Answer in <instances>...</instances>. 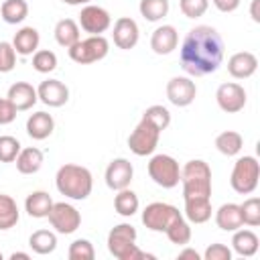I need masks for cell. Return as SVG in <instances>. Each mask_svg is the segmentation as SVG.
<instances>
[{
    "label": "cell",
    "instance_id": "6da1fadb",
    "mask_svg": "<svg viewBox=\"0 0 260 260\" xmlns=\"http://www.w3.org/2000/svg\"><path fill=\"white\" fill-rule=\"evenodd\" d=\"M223 61V39L221 35L209 26V24H199L193 26L181 45V67L193 75V77H203L213 71Z\"/></svg>",
    "mask_w": 260,
    "mask_h": 260
},
{
    "label": "cell",
    "instance_id": "7a4b0ae2",
    "mask_svg": "<svg viewBox=\"0 0 260 260\" xmlns=\"http://www.w3.org/2000/svg\"><path fill=\"white\" fill-rule=\"evenodd\" d=\"M55 185L61 195L75 199V201H83L89 197V193L93 189V177H91L89 169H85L81 165L67 162V165L59 167V171L55 175Z\"/></svg>",
    "mask_w": 260,
    "mask_h": 260
},
{
    "label": "cell",
    "instance_id": "3957f363",
    "mask_svg": "<svg viewBox=\"0 0 260 260\" xmlns=\"http://www.w3.org/2000/svg\"><path fill=\"white\" fill-rule=\"evenodd\" d=\"M108 250L118 260H144L154 258L136 246V230L130 223H118L108 234Z\"/></svg>",
    "mask_w": 260,
    "mask_h": 260
},
{
    "label": "cell",
    "instance_id": "277c9868",
    "mask_svg": "<svg viewBox=\"0 0 260 260\" xmlns=\"http://www.w3.org/2000/svg\"><path fill=\"white\" fill-rule=\"evenodd\" d=\"M181 183L183 197H211V167L201 158L187 160L181 169Z\"/></svg>",
    "mask_w": 260,
    "mask_h": 260
},
{
    "label": "cell",
    "instance_id": "5b68a950",
    "mask_svg": "<svg viewBox=\"0 0 260 260\" xmlns=\"http://www.w3.org/2000/svg\"><path fill=\"white\" fill-rule=\"evenodd\" d=\"M258 179H260V162H258L256 156L246 154V156H240L234 162L230 185H232V189L236 193L250 195L258 187Z\"/></svg>",
    "mask_w": 260,
    "mask_h": 260
},
{
    "label": "cell",
    "instance_id": "8992f818",
    "mask_svg": "<svg viewBox=\"0 0 260 260\" xmlns=\"http://www.w3.org/2000/svg\"><path fill=\"white\" fill-rule=\"evenodd\" d=\"M110 51V43L104 35H89L87 39H79L73 47H69L71 61L79 65H89L102 61Z\"/></svg>",
    "mask_w": 260,
    "mask_h": 260
},
{
    "label": "cell",
    "instance_id": "52a82bcc",
    "mask_svg": "<svg viewBox=\"0 0 260 260\" xmlns=\"http://www.w3.org/2000/svg\"><path fill=\"white\" fill-rule=\"evenodd\" d=\"M148 175L158 187L173 189L181 181V167L171 154H154L148 160Z\"/></svg>",
    "mask_w": 260,
    "mask_h": 260
},
{
    "label": "cell",
    "instance_id": "ba28073f",
    "mask_svg": "<svg viewBox=\"0 0 260 260\" xmlns=\"http://www.w3.org/2000/svg\"><path fill=\"white\" fill-rule=\"evenodd\" d=\"M158 138H160V130L152 122L142 118L136 124V128L132 130V134L128 136V148L136 156H148V154H152L156 150Z\"/></svg>",
    "mask_w": 260,
    "mask_h": 260
},
{
    "label": "cell",
    "instance_id": "9c48e42d",
    "mask_svg": "<svg viewBox=\"0 0 260 260\" xmlns=\"http://www.w3.org/2000/svg\"><path fill=\"white\" fill-rule=\"evenodd\" d=\"M183 213L171 205V203H165V201H152L144 207L142 211V223L152 230V232H165L177 217H181Z\"/></svg>",
    "mask_w": 260,
    "mask_h": 260
},
{
    "label": "cell",
    "instance_id": "30bf717a",
    "mask_svg": "<svg viewBox=\"0 0 260 260\" xmlns=\"http://www.w3.org/2000/svg\"><path fill=\"white\" fill-rule=\"evenodd\" d=\"M49 223L51 228L57 232V234H73L79 225H81V213L71 205V203H65V201H59V203H53L51 211H49Z\"/></svg>",
    "mask_w": 260,
    "mask_h": 260
},
{
    "label": "cell",
    "instance_id": "8fae6325",
    "mask_svg": "<svg viewBox=\"0 0 260 260\" xmlns=\"http://www.w3.org/2000/svg\"><path fill=\"white\" fill-rule=\"evenodd\" d=\"M77 24L89 35H102L110 28L112 16L106 8H102L98 4H85L79 12V22Z\"/></svg>",
    "mask_w": 260,
    "mask_h": 260
},
{
    "label": "cell",
    "instance_id": "7c38bea8",
    "mask_svg": "<svg viewBox=\"0 0 260 260\" xmlns=\"http://www.w3.org/2000/svg\"><path fill=\"white\" fill-rule=\"evenodd\" d=\"M197 95V85L191 77H183V75H177V77H171L169 83H167V98L173 106L177 108H185L189 104H193Z\"/></svg>",
    "mask_w": 260,
    "mask_h": 260
},
{
    "label": "cell",
    "instance_id": "4fadbf2b",
    "mask_svg": "<svg viewBox=\"0 0 260 260\" xmlns=\"http://www.w3.org/2000/svg\"><path fill=\"white\" fill-rule=\"evenodd\" d=\"M215 102L223 112L236 114V112L244 110V106H246V89L234 81L221 83L215 91Z\"/></svg>",
    "mask_w": 260,
    "mask_h": 260
},
{
    "label": "cell",
    "instance_id": "5bb4252c",
    "mask_svg": "<svg viewBox=\"0 0 260 260\" xmlns=\"http://www.w3.org/2000/svg\"><path fill=\"white\" fill-rule=\"evenodd\" d=\"M106 185L112 189V191H120V189H126L130 187L132 183V177H134V167L128 158H114L108 169H106Z\"/></svg>",
    "mask_w": 260,
    "mask_h": 260
},
{
    "label": "cell",
    "instance_id": "9a60e30c",
    "mask_svg": "<svg viewBox=\"0 0 260 260\" xmlns=\"http://www.w3.org/2000/svg\"><path fill=\"white\" fill-rule=\"evenodd\" d=\"M37 95L45 106L61 108L69 100V87L59 79H47V81H41V85L37 87Z\"/></svg>",
    "mask_w": 260,
    "mask_h": 260
},
{
    "label": "cell",
    "instance_id": "2e32d148",
    "mask_svg": "<svg viewBox=\"0 0 260 260\" xmlns=\"http://www.w3.org/2000/svg\"><path fill=\"white\" fill-rule=\"evenodd\" d=\"M114 45L118 49H134L136 43H138V37H140V30H138V24L134 18L130 16H120L116 22H114Z\"/></svg>",
    "mask_w": 260,
    "mask_h": 260
},
{
    "label": "cell",
    "instance_id": "e0dca14e",
    "mask_svg": "<svg viewBox=\"0 0 260 260\" xmlns=\"http://www.w3.org/2000/svg\"><path fill=\"white\" fill-rule=\"evenodd\" d=\"M256 69H258V59L250 51L234 53L228 59V71L236 79H248V77H252L256 73Z\"/></svg>",
    "mask_w": 260,
    "mask_h": 260
},
{
    "label": "cell",
    "instance_id": "ac0fdd59",
    "mask_svg": "<svg viewBox=\"0 0 260 260\" xmlns=\"http://www.w3.org/2000/svg\"><path fill=\"white\" fill-rule=\"evenodd\" d=\"M179 45V32L173 24H162L158 28H154L152 37H150V49L156 55H169L177 49Z\"/></svg>",
    "mask_w": 260,
    "mask_h": 260
},
{
    "label": "cell",
    "instance_id": "d6986e66",
    "mask_svg": "<svg viewBox=\"0 0 260 260\" xmlns=\"http://www.w3.org/2000/svg\"><path fill=\"white\" fill-rule=\"evenodd\" d=\"M8 102L16 108V112H24V110H30L35 104H37V100H39V95H37V89L30 85V83H26V81H16V83H12L10 87H8Z\"/></svg>",
    "mask_w": 260,
    "mask_h": 260
},
{
    "label": "cell",
    "instance_id": "ffe728a7",
    "mask_svg": "<svg viewBox=\"0 0 260 260\" xmlns=\"http://www.w3.org/2000/svg\"><path fill=\"white\" fill-rule=\"evenodd\" d=\"M185 217L191 223H205L211 219V197H183Z\"/></svg>",
    "mask_w": 260,
    "mask_h": 260
},
{
    "label": "cell",
    "instance_id": "44dd1931",
    "mask_svg": "<svg viewBox=\"0 0 260 260\" xmlns=\"http://www.w3.org/2000/svg\"><path fill=\"white\" fill-rule=\"evenodd\" d=\"M55 130V120L47 112H35L26 120V134L35 140H45L53 134Z\"/></svg>",
    "mask_w": 260,
    "mask_h": 260
},
{
    "label": "cell",
    "instance_id": "7402d4cb",
    "mask_svg": "<svg viewBox=\"0 0 260 260\" xmlns=\"http://www.w3.org/2000/svg\"><path fill=\"white\" fill-rule=\"evenodd\" d=\"M39 43H41V35L35 26H22L20 30L14 32L12 39V47L16 55H32L39 49Z\"/></svg>",
    "mask_w": 260,
    "mask_h": 260
},
{
    "label": "cell",
    "instance_id": "603a6c76",
    "mask_svg": "<svg viewBox=\"0 0 260 260\" xmlns=\"http://www.w3.org/2000/svg\"><path fill=\"white\" fill-rule=\"evenodd\" d=\"M215 223L223 232H236V230H240L244 225L240 205L238 203H223L215 211Z\"/></svg>",
    "mask_w": 260,
    "mask_h": 260
},
{
    "label": "cell",
    "instance_id": "cb8c5ba5",
    "mask_svg": "<svg viewBox=\"0 0 260 260\" xmlns=\"http://www.w3.org/2000/svg\"><path fill=\"white\" fill-rule=\"evenodd\" d=\"M51 207H53V199H51V195H49L47 191H32V193L26 195V199H24V209H26V213H28L30 217H37V219L47 217L49 211H51Z\"/></svg>",
    "mask_w": 260,
    "mask_h": 260
},
{
    "label": "cell",
    "instance_id": "d4e9b609",
    "mask_svg": "<svg viewBox=\"0 0 260 260\" xmlns=\"http://www.w3.org/2000/svg\"><path fill=\"white\" fill-rule=\"evenodd\" d=\"M258 236L252 232V230H236L234 232V238H232V248H234V252L236 254H240V256H246V258H250V256H254L256 252H258Z\"/></svg>",
    "mask_w": 260,
    "mask_h": 260
},
{
    "label": "cell",
    "instance_id": "484cf974",
    "mask_svg": "<svg viewBox=\"0 0 260 260\" xmlns=\"http://www.w3.org/2000/svg\"><path fill=\"white\" fill-rule=\"evenodd\" d=\"M43 167V152L37 146H28V148H20L18 156H16V169L22 175H32Z\"/></svg>",
    "mask_w": 260,
    "mask_h": 260
},
{
    "label": "cell",
    "instance_id": "4316f807",
    "mask_svg": "<svg viewBox=\"0 0 260 260\" xmlns=\"http://www.w3.org/2000/svg\"><path fill=\"white\" fill-rule=\"evenodd\" d=\"M79 39H81V37H79V24H77L73 18H61V20L55 24V41H57L61 47L69 49V47H73Z\"/></svg>",
    "mask_w": 260,
    "mask_h": 260
},
{
    "label": "cell",
    "instance_id": "83f0119b",
    "mask_svg": "<svg viewBox=\"0 0 260 260\" xmlns=\"http://www.w3.org/2000/svg\"><path fill=\"white\" fill-rule=\"evenodd\" d=\"M138 195L132 191V189H120L116 191V197H114V209L122 215V217H132L136 211H138Z\"/></svg>",
    "mask_w": 260,
    "mask_h": 260
},
{
    "label": "cell",
    "instance_id": "f1b7e54d",
    "mask_svg": "<svg viewBox=\"0 0 260 260\" xmlns=\"http://www.w3.org/2000/svg\"><path fill=\"white\" fill-rule=\"evenodd\" d=\"M242 146H244V138L236 130H225L215 138V148L225 156H236L242 150Z\"/></svg>",
    "mask_w": 260,
    "mask_h": 260
},
{
    "label": "cell",
    "instance_id": "f546056e",
    "mask_svg": "<svg viewBox=\"0 0 260 260\" xmlns=\"http://www.w3.org/2000/svg\"><path fill=\"white\" fill-rule=\"evenodd\" d=\"M2 20L8 24H18L28 16V4L26 0H4L0 6Z\"/></svg>",
    "mask_w": 260,
    "mask_h": 260
},
{
    "label": "cell",
    "instance_id": "4dcf8cb0",
    "mask_svg": "<svg viewBox=\"0 0 260 260\" xmlns=\"http://www.w3.org/2000/svg\"><path fill=\"white\" fill-rule=\"evenodd\" d=\"M28 246L32 248V252H37V254H41V256L51 254V252H55V248H57V236H55L53 232H49V230H37V232L30 234Z\"/></svg>",
    "mask_w": 260,
    "mask_h": 260
},
{
    "label": "cell",
    "instance_id": "1f68e13d",
    "mask_svg": "<svg viewBox=\"0 0 260 260\" xmlns=\"http://www.w3.org/2000/svg\"><path fill=\"white\" fill-rule=\"evenodd\" d=\"M18 217H20V211H18V205L16 201L10 197V195H4L0 193V230H10L18 223Z\"/></svg>",
    "mask_w": 260,
    "mask_h": 260
},
{
    "label": "cell",
    "instance_id": "d6a6232c",
    "mask_svg": "<svg viewBox=\"0 0 260 260\" xmlns=\"http://www.w3.org/2000/svg\"><path fill=\"white\" fill-rule=\"evenodd\" d=\"M138 10L148 22H156L169 14V0H140Z\"/></svg>",
    "mask_w": 260,
    "mask_h": 260
},
{
    "label": "cell",
    "instance_id": "836d02e7",
    "mask_svg": "<svg viewBox=\"0 0 260 260\" xmlns=\"http://www.w3.org/2000/svg\"><path fill=\"white\" fill-rule=\"evenodd\" d=\"M165 234H167V238H169L173 244L185 246V244H189V240H191V225H189V221L181 215V217H177V219L165 230Z\"/></svg>",
    "mask_w": 260,
    "mask_h": 260
},
{
    "label": "cell",
    "instance_id": "e575fe53",
    "mask_svg": "<svg viewBox=\"0 0 260 260\" xmlns=\"http://www.w3.org/2000/svg\"><path fill=\"white\" fill-rule=\"evenodd\" d=\"M32 67L39 73H51L57 67V55L49 49H39L32 53Z\"/></svg>",
    "mask_w": 260,
    "mask_h": 260
},
{
    "label": "cell",
    "instance_id": "d590c367",
    "mask_svg": "<svg viewBox=\"0 0 260 260\" xmlns=\"http://www.w3.org/2000/svg\"><path fill=\"white\" fill-rule=\"evenodd\" d=\"M142 118H146L148 122H152L160 132H162V130H167V128H169V124H171V112H169L165 106H158V104H154V106L146 108V110H144V114H142Z\"/></svg>",
    "mask_w": 260,
    "mask_h": 260
},
{
    "label": "cell",
    "instance_id": "8d00e7d4",
    "mask_svg": "<svg viewBox=\"0 0 260 260\" xmlns=\"http://www.w3.org/2000/svg\"><path fill=\"white\" fill-rule=\"evenodd\" d=\"M242 211V221L250 228L260 225V199L258 197H250L240 205Z\"/></svg>",
    "mask_w": 260,
    "mask_h": 260
},
{
    "label": "cell",
    "instance_id": "74e56055",
    "mask_svg": "<svg viewBox=\"0 0 260 260\" xmlns=\"http://www.w3.org/2000/svg\"><path fill=\"white\" fill-rule=\"evenodd\" d=\"M67 256H69V260H93L95 258V250H93V244L89 240L79 238V240L71 242Z\"/></svg>",
    "mask_w": 260,
    "mask_h": 260
},
{
    "label": "cell",
    "instance_id": "f35d334b",
    "mask_svg": "<svg viewBox=\"0 0 260 260\" xmlns=\"http://www.w3.org/2000/svg\"><path fill=\"white\" fill-rule=\"evenodd\" d=\"M20 152V142L14 136H0V162H14Z\"/></svg>",
    "mask_w": 260,
    "mask_h": 260
},
{
    "label": "cell",
    "instance_id": "ab89813d",
    "mask_svg": "<svg viewBox=\"0 0 260 260\" xmlns=\"http://www.w3.org/2000/svg\"><path fill=\"white\" fill-rule=\"evenodd\" d=\"M179 8L187 18H199L207 12L209 0H179Z\"/></svg>",
    "mask_w": 260,
    "mask_h": 260
},
{
    "label": "cell",
    "instance_id": "60d3db41",
    "mask_svg": "<svg viewBox=\"0 0 260 260\" xmlns=\"http://www.w3.org/2000/svg\"><path fill=\"white\" fill-rule=\"evenodd\" d=\"M14 65H16V51H14L12 43L0 41V73L12 71Z\"/></svg>",
    "mask_w": 260,
    "mask_h": 260
},
{
    "label": "cell",
    "instance_id": "b9f144b4",
    "mask_svg": "<svg viewBox=\"0 0 260 260\" xmlns=\"http://www.w3.org/2000/svg\"><path fill=\"white\" fill-rule=\"evenodd\" d=\"M205 260H232V250L225 244H211L203 252Z\"/></svg>",
    "mask_w": 260,
    "mask_h": 260
},
{
    "label": "cell",
    "instance_id": "7bdbcfd3",
    "mask_svg": "<svg viewBox=\"0 0 260 260\" xmlns=\"http://www.w3.org/2000/svg\"><path fill=\"white\" fill-rule=\"evenodd\" d=\"M16 118V108L8 102V98H0V126L10 124Z\"/></svg>",
    "mask_w": 260,
    "mask_h": 260
},
{
    "label": "cell",
    "instance_id": "ee69618b",
    "mask_svg": "<svg viewBox=\"0 0 260 260\" xmlns=\"http://www.w3.org/2000/svg\"><path fill=\"white\" fill-rule=\"evenodd\" d=\"M213 6L219 10V12H234L238 6H240V0H211Z\"/></svg>",
    "mask_w": 260,
    "mask_h": 260
},
{
    "label": "cell",
    "instance_id": "f6af8a7d",
    "mask_svg": "<svg viewBox=\"0 0 260 260\" xmlns=\"http://www.w3.org/2000/svg\"><path fill=\"white\" fill-rule=\"evenodd\" d=\"M179 258L183 260V258H191V260H199L201 256H199V252L197 250H193V248H185V250H181L179 252Z\"/></svg>",
    "mask_w": 260,
    "mask_h": 260
},
{
    "label": "cell",
    "instance_id": "bcb514c9",
    "mask_svg": "<svg viewBox=\"0 0 260 260\" xmlns=\"http://www.w3.org/2000/svg\"><path fill=\"white\" fill-rule=\"evenodd\" d=\"M258 6H260V0H252V6H250V16L254 22H260V12H258Z\"/></svg>",
    "mask_w": 260,
    "mask_h": 260
},
{
    "label": "cell",
    "instance_id": "7dc6e473",
    "mask_svg": "<svg viewBox=\"0 0 260 260\" xmlns=\"http://www.w3.org/2000/svg\"><path fill=\"white\" fill-rule=\"evenodd\" d=\"M30 256L26 254V252H12L10 254V260H28Z\"/></svg>",
    "mask_w": 260,
    "mask_h": 260
},
{
    "label": "cell",
    "instance_id": "c3c4849f",
    "mask_svg": "<svg viewBox=\"0 0 260 260\" xmlns=\"http://www.w3.org/2000/svg\"><path fill=\"white\" fill-rule=\"evenodd\" d=\"M61 2H65L69 6H79V4H89L91 0H61Z\"/></svg>",
    "mask_w": 260,
    "mask_h": 260
},
{
    "label": "cell",
    "instance_id": "681fc988",
    "mask_svg": "<svg viewBox=\"0 0 260 260\" xmlns=\"http://www.w3.org/2000/svg\"><path fill=\"white\" fill-rule=\"evenodd\" d=\"M2 258H4V256H2V252H0V260H2Z\"/></svg>",
    "mask_w": 260,
    "mask_h": 260
}]
</instances>
